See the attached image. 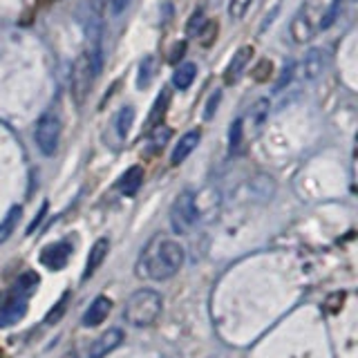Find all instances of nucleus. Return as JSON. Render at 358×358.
<instances>
[{
	"label": "nucleus",
	"mask_w": 358,
	"mask_h": 358,
	"mask_svg": "<svg viewBox=\"0 0 358 358\" xmlns=\"http://www.w3.org/2000/svg\"><path fill=\"white\" fill-rule=\"evenodd\" d=\"M199 139H201V132H199V130H188L186 134H182V137H179V141H177V145L173 148L171 164H173V166H179V164H182V162L186 159V157L197 148Z\"/></svg>",
	"instance_id": "12"
},
{
	"label": "nucleus",
	"mask_w": 358,
	"mask_h": 358,
	"mask_svg": "<svg viewBox=\"0 0 358 358\" xmlns=\"http://www.w3.org/2000/svg\"><path fill=\"white\" fill-rule=\"evenodd\" d=\"M253 117H255V121H257V126H260V123L266 119V115H268V101L266 99H260L257 101V103L253 106Z\"/></svg>",
	"instance_id": "27"
},
{
	"label": "nucleus",
	"mask_w": 358,
	"mask_h": 358,
	"mask_svg": "<svg viewBox=\"0 0 358 358\" xmlns=\"http://www.w3.org/2000/svg\"><path fill=\"white\" fill-rule=\"evenodd\" d=\"M141 184H143V168L141 166H132L121 175L119 190L123 195H134L141 188Z\"/></svg>",
	"instance_id": "15"
},
{
	"label": "nucleus",
	"mask_w": 358,
	"mask_h": 358,
	"mask_svg": "<svg viewBox=\"0 0 358 358\" xmlns=\"http://www.w3.org/2000/svg\"><path fill=\"white\" fill-rule=\"evenodd\" d=\"M108 251H110V242H108L106 238H101V240L94 242V246H92V249H90V253H87V262H85V271H83V278H85V280H87L90 275H92L101 264H103Z\"/></svg>",
	"instance_id": "14"
},
{
	"label": "nucleus",
	"mask_w": 358,
	"mask_h": 358,
	"mask_svg": "<svg viewBox=\"0 0 358 358\" xmlns=\"http://www.w3.org/2000/svg\"><path fill=\"white\" fill-rule=\"evenodd\" d=\"M123 338H126V334H123L119 327L108 329L106 334L99 336L92 347H90V358H106L110 352H115L117 347L123 343Z\"/></svg>",
	"instance_id": "8"
},
{
	"label": "nucleus",
	"mask_w": 358,
	"mask_h": 358,
	"mask_svg": "<svg viewBox=\"0 0 358 358\" xmlns=\"http://www.w3.org/2000/svg\"><path fill=\"white\" fill-rule=\"evenodd\" d=\"M343 5H345V0H331L329 9L324 11V16L320 18V29H327V27H331V25H334L336 18L341 16V9H343Z\"/></svg>",
	"instance_id": "21"
},
{
	"label": "nucleus",
	"mask_w": 358,
	"mask_h": 358,
	"mask_svg": "<svg viewBox=\"0 0 358 358\" xmlns=\"http://www.w3.org/2000/svg\"><path fill=\"white\" fill-rule=\"evenodd\" d=\"M65 298H67V296H63V300L59 302V307H56V309H52V311H50V316H48V322H54V320H59V318H61L59 313H61V311H63V307H65Z\"/></svg>",
	"instance_id": "30"
},
{
	"label": "nucleus",
	"mask_w": 358,
	"mask_h": 358,
	"mask_svg": "<svg viewBox=\"0 0 358 358\" xmlns=\"http://www.w3.org/2000/svg\"><path fill=\"white\" fill-rule=\"evenodd\" d=\"M38 280L41 278L34 271H27L18 278L16 287L5 296L3 307H0V327H11V324L22 320V316H25L29 307L31 291L38 287Z\"/></svg>",
	"instance_id": "3"
},
{
	"label": "nucleus",
	"mask_w": 358,
	"mask_h": 358,
	"mask_svg": "<svg viewBox=\"0 0 358 358\" xmlns=\"http://www.w3.org/2000/svg\"><path fill=\"white\" fill-rule=\"evenodd\" d=\"M251 59H253V48H251V45H244V48H240L238 52H235L231 63L227 65V70H224V83L231 85V83L238 81V78L242 76V72L246 70V65L251 63Z\"/></svg>",
	"instance_id": "9"
},
{
	"label": "nucleus",
	"mask_w": 358,
	"mask_h": 358,
	"mask_svg": "<svg viewBox=\"0 0 358 358\" xmlns=\"http://www.w3.org/2000/svg\"><path fill=\"white\" fill-rule=\"evenodd\" d=\"M197 199H195V193L193 190H184V193H179L177 199L173 201V208H171V227L175 233L184 235V233H190L193 227L197 224Z\"/></svg>",
	"instance_id": "6"
},
{
	"label": "nucleus",
	"mask_w": 358,
	"mask_h": 358,
	"mask_svg": "<svg viewBox=\"0 0 358 358\" xmlns=\"http://www.w3.org/2000/svg\"><path fill=\"white\" fill-rule=\"evenodd\" d=\"M155 56H145V59L139 63V72H137V87L145 90L150 85L152 76H155Z\"/></svg>",
	"instance_id": "19"
},
{
	"label": "nucleus",
	"mask_w": 358,
	"mask_h": 358,
	"mask_svg": "<svg viewBox=\"0 0 358 358\" xmlns=\"http://www.w3.org/2000/svg\"><path fill=\"white\" fill-rule=\"evenodd\" d=\"M324 63H327V56H324L322 50L318 48H311L307 54H305V59H302L300 63V72H302V78L305 81H316V78L322 74L324 70Z\"/></svg>",
	"instance_id": "11"
},
{
	"label": "nucleus",
	"mask_w": 358,
	"mask_h": 358,
	"mask_svg": "<svg viewBox=\"0 0 358 358\" xmlns=\"http://www.w3.org/2000/svg\"><path fill=\"white\" fill-rule=\"evenodd\" d=\"M217 103H220V92H213V96L208 99V103H206V110H204L206 119H213V115H215V110H217Z\"/></svg>",
	"instance_id": "29"
},
{
	"label": "nucleus",
	"mask_w": 358,
	"mask_h": 358,
	"mask_svg": "<svg viewBox=\"0 0 358 358\" xmlns=\"http://www.w3.org/2000/svg\"><path fill=\"white\" fill-rule=\"evenodd\" d=\"M316 34V25H313V18L309 14V9L302 7L298 14L291 20V36L296 43H309Z\"/></svg>",
	"instance_id": "10"
},
{
	"label": "nucleus",
	"mask_w": 358,
	"mask_h": 358,
	"mask_svg": "<svg viewBox=\"0 0 358 358\" xmlns=\"http://www.w3.org/2000/svg\"><path fill=\"white\" fill-rule=\"evenodd\" d=\"M141 271L152 280L173 278L184 264V249L175 240H155L141 253Z\"/></svg>",
	"instance_id": "1"
},
{
	"label": "nucleus",
	"mask_w": 358,
	"mask_h": 358,
	"mask_svg": "<svg viewBox=\"0 0 358 358\" xmlns=\"http://www.w3.org/2000/svg\"><path fill=\"white\" fill-rule=\"evenodd\" d=\"M294 72H296V63L294 61H287L285 67H282V72H280L278 83H275V92H280V90L287 87L291 83V78H294Z\"/></svg>",
	"instance_id": "24"
},
{
	"label": "nucleus",
	"mask_w": 358,
	"mask_h": 358,
	"mask_svg": "<svg viewBox=\"0 0 358 358\" xmlns=\"http://www.w3.org/2000/svg\"><path fill=\"white\" fill-rule=\"evenodd\" d=\"M112 309V302L106 298V296H96L92 305L87 307L85 311V316H83V324L85 327H96V324H101L106 318H108V313Z\"/></svg>",
	"instance_id": "13"
},
{
	"label": "nucleus",
	"mask_w": 358,
	"mask_h": 358,
	"mask_svg": "<svg viewBox=\"0 0 358 358\" xmlns=\"http://www.w3.org/2000/svg\"><path fill=\"white\" fill-rule=\"evenodd\" d=\"M108 5H110V11H112V14L119 16V14H123V11L128 9L130 0H108Z\"/></svg>",
	"instance_id": "28"
},
{
	"label": "nucleus",
	"mask_w": 358,
	"mask_h": 358,
	"mask_svg": "<svg viewBox=\"0 0 358 358\" xmlns=\"http://www.w3.org/2000/svg\"><path fill=\"white\" fill-rule=\"evenodd\" d=\"M164 132H159V134H157V137H155V145H164L166 141H168V137H171V130H168V128H162Z\"/></svg>",
	"instance_id": "31"
},
{
	"label": "nucleus",
	"mask_w": 358,
	"mask_h": 358,
	"mask_svg": "<svg viewBox=\"0 0 358 358\" xmlns=\"http://www.w3.org/2000/svg\"><path fill=\"white\" fill-rule=\"evenodd\" d=\"M217 31H220V27H217V22L215 20H208L206 25H204V31H201V45H204V48H210L213 45V41L217 38Z\"/></svg>",
	"instance_id": "25"
},
{
	"label": "nucleus",
	"mask_w": 358,
	"mask_h": 358,
	"mask_svg": "<svg viewBox=\"0 0 358 358\" xmlns=\"http://www.w3.org/2000/svg\"><path fill=\"white\" fill-rule=\"evenodd\" d=\"M184 48H186V45L182 43V48H175V52H173V56H171V61L175 63V61H179V59H182V54H184Z\"/></svg>",
	"instance_id": "32"
},
{
	"label": "nucleus",
	"mask_w": 358,
	"mask_h": 358,
	"mask_svg": "<svg viewBox=\"0 0 358 358\" xmlns=\"http://www.w3.org/2000/svg\"><path fill=\"white\" fill-rule=\"evenodd\" d=\"M61 115L56 108H48L36 121V130H34V139H36L38 150L45 157H52L59 148V139H61Z\"/></svg>",
	"instance_id": "5"
},
{
	"label": "nucleus",
	"mask_w": 358,
	"mask_h": 358,
	"mask_svg": "<svg viewBox=\"0 0 358 358\" xmlns=\"http://www.w3.org/2000/svg\"><path fill=\"white\" fill-rule=\"evenodd\" d=\"M195 76H197V67L193 63H182L173 74V83L177 90H188L190 85H193Z\"/></svg>",
	"instance_id": "17"
},
{
	"label": "nucleus",
	"mask_w": 358,
	"mask_h": 358,
	"mask_svg": "<svg viewBox=\"0 0 358 358\" xmlns=\"http://www.w3.org/2000/svg\"><path fill=\"white\" fill-rule=\"evenodd\" d=\"M99 70H101V56L92 52L78 54V59L72 65V76H70V90L78 103H83L85 96L90 94V87H92Z\"/></svg>",
	"instance_id": "4"
},
{
	"label": "nucleus",
	"mask_w": 358,
	"mask_h": 358,
	"mask_svg": "<svg viewBox=\"0 0 358 358\" xmlns=\"http://www.w3.org/2000/svg\"><path fill=\"white\" fill-rule=\"evenodd\" d=\"M162 296L155 289H139L128 298L126 307H123V318L132 327H150L162 316Z\"/></svg>",
	"instance_id": "2"
},
{
	"label": "nucleus",
	"mask_w": 358,
	"mask_h": 358,
	"mask_svg": "<svg viewBox=\"0 0 358 358\" xmlns=\"http://www.w3.org/2000/svg\"><path fill=\"white\" fill-rule=\"evenodd\" d=\"M271 70H273V63L268 61V59H264V61H260L257 63V67L253 70V76H255V81L257 83H264L268 76H271Z\"/></svg>",
	"instance_id": "26"
},
{
	"label": "nucleus",
	"mask_w": 358,
	"mask_h": 358,
	"mask_svg": "<svg viewBox=\"0 0 358 358\" xmlns=\"http://www.w3.org/2000/svg\"><path fill=\"white\" fill-rule=\"evenodd\" d=\"M72 244L70 242H56V244H50L45 246L41 251V262L43 266L52 268V271H61V268L67 266V260H70L72 255Z\"/></svg>",
	"instance_id": "7"
},
{
	"label": "nucleus",
	"mask_w": 358,
	"mask_h": 358,
	"mask_svg": "<svg viewBox=\"0 0 358 358\" xmlns=\"http://www.w3.org/2000/svg\"><path fill=\"white\" fill-rule=\"evenodd\" d=\"M22 215V208L20 206H11L9 213L5 215V220L0 222V244L7 242L11 238V233H14V229L18 227V220Z\"/></svg>",
	"instance_id": "18"
},
{
	"label": "nucleus",
	"mask_w": 358,
	"mask_h": 358,
	"mask_svg": "<svg viewBox=\"0 0 358 358\" xmlns=\"http://www.w3.org/2000/svg\"><path fill=\"white\" fill-rule=\"evenodd\" d=\"M242 119H235L231 123V132H229V148L231 152H238L242 145Z\"/></svg>",
	"instance_id": "22"
},
{
	"label": "nucleus",
	"mask_w": 358,
	"mask_h": 358,
	"mask_svg": "<svg viewBox=\"0 0 358 358\" xmlns=\"http://www.w3.org/2000/svg\"><path fill=\"white\" fill-rule=\"evenodd\" d=\"M253 0H229V16L233 20H242L246 16V11H249Z\"/></svg>",
	"instance_id": "23"
},
{
	"label": "nucleus",
	"mask_w": 358,
	"mask_h": 358,
	"mask_svg": "<svg viewBox=\"0 0 358 358\" xmlns=\"http://www.w3.org/2000/svg\"><path fill=\"white\" fill-rule=\"evenodd\" d=\"M168 103H171V94H168V90H164V92L157 96V101H155V106H152V110H150V117H148V126L150 130L152 128H157V126H162V119L166 117V110H168Z\"/></svg>",
	"instance_id": "16"
},
{
	"label": "nucleus",
	"mask_w": 358,
	"mask_h": 358,
	"mask_svg": "<svg viewBox=\"0 0 358 358\" xmlns=\"http://www.w3.org/2000/svg\"><path fill=\"white\" fill-rule=\"evenodd\" d=\"M134 123V108L132 106H126L121 108L119 117H117V130H119V137H128V132Z\"/></svg>",
	"instance_id": "20"
}]
</instances>
